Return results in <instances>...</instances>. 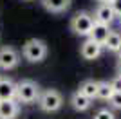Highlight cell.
Wrapping results in <instances>:
<instances>
[{"label": "cell", "instance_id": "6da1fadb", "mask_svg": "<svg viewBox=\"0 0 121 119\" xmlns=\"http://www.w3.org/2000/svg\"><path fill=\"white\" fill-rule=\"evenodd\" d=\"M40 87L36 81L33 79H22L20 83H16V96L15 98L20 101V103H25V105H31L35 103L38 96H40Z\"/></svg>", "mask_w": 121, "mask_h": 119}, {"label": "cell", "instance_id": "7a4b0ae2", "mask_svg": "<svg viewBox=\"0 0 121 119\" xmlns=\"http://www.w3.org/2000/svg\"><path fill=\"white\" fill-rule=\"evenodd\" d=\"M22 54L27 61L31 63H38L47 56V45L43 40H38V38H31L25 42L24 49H22Z\"/></svg>", "mask_w": 121, "mask_h": 119}, {"label": "cell", "instance_id": "3957f363", "mask_svg": "<svg viewBox=\"0 0 121 119\" xmlns=\"http://www.w3.org/2000/svg\"><path fill=\"white\" fill-rule=\"evenodd\" d=\"M36 103H38V106H40L43 112H56V110H60L61 105H63V96L56 89H47V90H43V92H40Z\"/></svg>", "mask_w": 121, "mask_h": 119}, {"label": "cell", "instance_id": "277c9868", "mask_svg": "<svg viewBox=\"0 0 121 119\" xmlns=\"http://www.w3.org/2000/svg\"><path fill=\"white\" fill-rule=\"evenodd\" d=\"M92 25H94V18L87 11L76 13L71 20V31L78 36H87L89 38V34H91V31H92Z\"/></svg>", "mask_w": 121, "mask_h": 119}, {"label": "cell", "instance_id": "5b68a950", "mask_svg": "<svg viewBox=\"0 0 121 119\" xmlns=\"http://www.w3.org/2000/svg\"><path fill=\"white\" fill-rule=\"evenodd\" d=\"M20 63V54L16 52V49L5 45L0 49V69L2 70H11Z\"/></svg>", "mask_w": 121, "mask_h": 119}, {"label": "cell", "instance_id": "8992f818", "mask_svg": "<svg viewBox=\"0 0 121 119\" xmlns=\"http://www.w3.org/2000/svg\"><path fill=\"white\" fill-rule=\"evenodd\" d=\"M92 18H94V22H98V24L110 25L112 22H114V18H116V15H114L110 4H99L96 7V11H94Z\"/></svg>", "mask_w": 121, "mask_h": 119}, {"label": "cell", "instance_id": "52a82bcc", "mask_svg": "<svg viewBox=\"0 0 121 119\" xmlns=\"http://www.w3.org/2000/svg\"><path fill=\"white\" fill-rule=\"evenodd\" d=\"M101 51H103V47H101L99 43H96V42H92V40L89 38V40H85V42L81 43L80 54L83 56L85 60H96V58H99Z\"/></svg>", "mask_w": 121, "mask_h": 119}, {"label": "cell", "instance_id": "ba28073f", "mask_svg": "<svg viewBox=\"0 0 121 119\" xmlns=\"http://www.w3.org/2000/svg\"><path fill=\"white\" fill-rule=\"evenodd\" d=\"M18 101L16 99H4L0 101V119H15L18 115Z\"/></svg>", "mask_w": 121, "mask_h": 119}, {"label": "cell", "instance_id": "9c48e42d", "mask_svg": "<svg viewBox=\"0 0 121 119\" xmlns=\"http://www.w3.org/2000/svg\"><path fill=\"white\" fill-rule=\"evenodd\" d=\"M15 96H16V83L13 79L0 78V101L15 99Z\"/></svg>", "mask_w": 121, "mask_h": 119}, {"label": "cell", "instance_id": "30bf717a", "mask_svg": "<svg viewBox=\"0 0 121 119\" xmlns=\"http://www.w3.org/2000/svg\"><path fill=\"white\" fill-rule=\"evenodd\" d=\"M71 105H72V108L78 110V112H85V110L91 108L92 99H91V98H87V96H83L80 90H76L74 94L71 96Z\"/></svg>", "mask_w": 121, "mask_h": 119}, {"label": "cell", "instance_id": "8fae6325", "mask_svg": "<svg viewBox=\"0 0 121 119\" xmlns=\"http://www.w3.org/2000/svg\"><path fill=\"white\" fill-rule=\"evenodd\" d=\"M108 25L105 24H98V22H94V25H92V31L91 34H89V38L92 40V42H96V43H99L101 47H103V42H105V38L108 36Z\"/></svg>", "mask_w": 121, "mask_h": 119}, {"label": "cell", "instance_id": "7c38bea8", "mask_svg": "<svg viewBox=\"0 0 121 119\" xmlns=\"http://www.w3.org/2000/svg\"><path fill=\"white\" fill-rule=\"evenodd\" d=\"M40 2L51 13H63L71 5V0H40Z\"/></svg>", "mask_w": 121, "mask_h": 119}, {"label": "cell", "instance_id": "4fadbf2b", "mask_svg": "<svg viewBox=\"0 0 121 119\" xmlns=\"http://www.w3.org/2000/svg\"><path fill=\"white\" fill-rule=\"evenodd\" d=\"M119 45H121V33H117V31H108V36H107L105 42H103V47L112 51V52H116Z\"/></svg>", "mask_w": 121, "mask_h": 119}, {"label": "cell", "instance_id": "5bb4252c", "mask_svg": "<svg viewBox=\"0 0 121 119\" xmlns=\"http://www.w3.org/2000/svg\"><path fill=\"white\" fill-rule=\"evenodd\" d=\"M96 90H98V81H94V79H85L80 85V92L91 99L96 98Z\"/></svg>", "mask_w": 121, "mask_h": 119}, {"label": "cell", "instance_id": "9a60e30c", "mask_svg": "<svg viewBox=\"0 0 121 119\" xmlns=\"http://www.w3.org/2000/svg\"><path fill=\"white\" fill-rule=\"evenodd\" d=\"M114 94V90H112L110 83L108 81H98V90H96V98L99 99H105V101H108V98Z\"/></svg>", "mask_w": 121, "mask_h": 119}, {"label": "cell", "instance_id": "2e32d148", "mask_svg": "<svg viewBox=\"0 0 121 119\" xmlns=\"http://www.w3.org/2000/svg\"><path fill=\"white\" fill-rule=\"evenodd\" d=\"M94 119H116V117H114V114H112V110L101 108V110H98V112H96Z\"/></svg>", "mask_w": 121, "mask_h": 119}, {"label": "cell", "instance_id": "e0dca14e", "mask_svg": "<svg viewBox=\"0 0 121 119\" xmlns=\"http://www.w3.org/2000/svg\"><path fill=\"white\" fill-rule=\"evenodd\" d=\"M108 103L112 105V108H121V92H114L108 98Z\"/></svg>", "mask_w": 121, "mask_h": 119}, {"label": "cell", "instance_id": "ac0fdd59", "mask_svg": "<svg viewBox=\"0 0 121 119\" xmlns=\"http://www.w3.org/2000/svg\"><path fill=\"white\" fill-rule=\"evenodd\" d=\"M108 83H110V87H112V90H114V92H121V76L112 78Z\"/></svg>", "mask_w": 121, "mask_h": 119}, {"label": "cell", "instance_id": "d6986e66", "mask_svg": "<svg viewBox=\"0 0 121 119\" xmlns=\"http://www.w3.org/2000/svg\"><path fill=\"white\" fill-rule=\"evenodd\" d=\"M110 7H112V11H114L116 16H121V0H112Z\"/></svg>", "mask_w": 121, "mask_h": 119}, {"label": "cell", "instance_id": "ffe728a7", "mask_svg": "<svg viewBox=\"0 0 121 119\" xmlns=\"http://www.w3.org/2000/svg\"><path fill=\"white\" fill-rule=\"evenodd\" d=\"M96 2H99V4H110L112 0H96Z\"/></svg>", "mask_w": 121, "mask_h": 119}, {"label": "cell", "instance_id": "44dd1931", "mask_svg": "<svg viewBox=\"0 0 121 119\" xmlns=\"http://www.w3.org/2000/svg\"><path fill=\"white\" fill-rule=\"evenodd\" d=\"M116 54H117V58L121 60V45H119V47H117V51H116Z\"/></svg>", "mask_w": 121, "mask_h": 119}, {"label": "cell", "instance_id": "7402d4cb", "mask_svg": "<svg viewBox=\"0 0 121 119\" xmlns=\"http://www.w3.org/2000/svg\"><path fill=\"white\" fill-rule=\"evenodd\" d=\"M117 76H121V60H119V63H117Z\"/></svg>", "mask_w": 121, "mask_h": 119}, {"label": "cell", "instance_id": "603a6c76", "mask_svg": "<svg viewBox=\"0 0 121 119\" xmlns=\"http://www.w3.org/2000/svg\"><path fill=\"white\" fill-rule=\"evenodd\" d=\"M27 2H31V0H27Z\"/></svg>", "mask_w": 121, "mask_h": 119}]
</instances>
